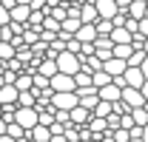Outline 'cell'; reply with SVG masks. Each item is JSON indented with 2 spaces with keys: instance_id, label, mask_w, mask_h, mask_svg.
<instances>
[{
  "instance_id": "13",
  "label": "cell",
  "mask_w": 148,
  "mask_h": 142,
  "mask_svg": "<svg viewBox=\"0 0 148 142\" xmlns=\"http://www.w3.org/2000/svg\"><path fill=\"white\" fill-rule=\"evenodd\" d=\"M125 14H128L131 20H143L145 17V3H143V0H131L128 6H125Z\"/></svg>"
},
{
  "instance_id": "8",
  "label": "cell",
  "mask_w": 148,
  "mask_h": 142,
  "mask_svg": "<svg viewBox=\"0 0 148 142\" xmlns=\"http://www.w3.org/2000/svg\"><path fill=\"white\" fill-rule=\"evenodd\" d=\"M120 85H114V83H108V85H103V88H97V97L103 100V102H117L120 100Z\"/></svg>"
},
{
  "instance_id": "34",
  "label": "cell",
  "mask_w": 148,
  "mask_h": 142,
  "mask_svg": "<svg viewBox=\"0 0 148 142\" xmlns=\"http://www.w3.org/2000/svg\"><path fill=\"white\" fill-rule=\"evenodd\" d=\"M140 71H143V77L148 80V54L143 57V63H140Z\"/></svg>"
},
{
  "instance_id": "1",
  "label": "cell",
  "mask_w": 148,
  "mask_h": 142,
  "mask_svg": "<svg viewBox=\"0 0 148 142\" xmlns=\"http://www.w3.org/2000/svg\"><path fill=\"white\" fill-rule=\"evenodd\" d=\"M54 66H57V71H60V74H69V77H74L77 71L83 68V60H80L77 54H71V51H66V48H63V51L54 57Z\"/></svg>"
},
{
  "instance_id": "19",
  "label": "cell",
  "mask_w": 148,
  "mask_h": 142,
  "mask_svg": "<svg viewBox=\"0 0 148 142\" xmlns=\"http://www.w3.org/2000/svg\"><path fill=\"white\" fill-rule=\"evenodd\" d=\"M6 137H12L14 142H26V131L17 122H6Z\"/></svg>"
},
{
  "instance_id": "14",
  "label": "cell",
  "mask_w": 148,
  "mask_h": 142,
  "mask_svg": "<svg viewBox=\"0 0 148 142\" xmlns=\"http://www.w3.org/2000/svg\"><path fill=\"white\" fill-rule=\"evenodd\" d=\"M131 54H134L131 43H114V48H111V57H117V60H128Z\"/></svg>"
},
{
  "instance_id": "4",
  "label": "cell",
  "mask_w": 148,
  "mask_h": 142,
  "mask_svg": "<svg viewBox=\"0 0 148 142\" xmlns=\"http://www.w3.org/2000/svg\"><path fill=\"white\" fill-rule=\"evenodd\" d=\"M49 88L51 91H74V80L69 74H60L57 71L54 77H49Z\"/></svg>"
},
{
  "instance_id": "25",
  "label": "cell",
  "mask_w": 148,
  "mask_h": 142,
  "mask_svg": "<svg viewBox=\"0 0 148 142\" xmlns=\"http://www.w3.org/2000/svg\"><path fill=\"white\" fill-rule=\"evenodd\" d=\"M20 40H23V46H34L37 40H40V31H34V29H23V34H20Z\"/></svg>"
},
{
  "instance_id": "5",
  "label": "cell",
  "mask_w": 148,
  "mask_h": 142,
  "mask_svg": "<svg viewBox=\"0 0 148 142\" xmlns=\"http://www.w3.org/2000/svg\"><path fill=\"white\" fill-rule=\"evenodd\" d=\"M94 12H97V17L111 20L120 9H117V3H114V0H94Z\"/></svg>"
},
{
  "instance_id": "7",
  "label": "cell",
  "mask_w": 148,
  "mask_h": 142,
  "mask_svg": "<svg viewBox=\"0 0 148 142\" xmlns=\"http://www.w3.org/2000/svg\"><path fill=\"white\" fill-rule=\"evenodd\" d=\"M88 119H91V111H86L83 105H74L71 111H69V125H77V128H80V125H86Z\"/></svg>"
},
{
  "instance_id": "30",
  "label": "cell",
  "mask_w": 148,
  "mask_h": 142,
  "mask_svg": "<svg viewBox=\"0 0 148 142\" xmlns=\"http://www.w3.org/2000/svg\"><path fill=\"white\" fill-rule=\"evenodd\" d=\"M134 34H137V37H143V40L148 37V17L137 20V31H134Z\"/></svg>"
},
{
  "instance_id": "41",
  "label": "cell",
  "mask_w": 148,
  "mask_h": 142,
  "mask_svg": "<svg viewBox=\"0 0 148 142\" xmlns=\"http://www.w3.org/2000/svg\"><path fill=\"white\" fill-rule=\"evenodd\" d=\"M0 142H14V139H12V137H6V134H3V137H0Z\"/></svg>"
},
{
  "instance_id": "23",
  "label": "cell",
  "mask_w": 148,
  "mask_h": 142,
  "mask_svg": "<svg viewBox=\"0 0 148 142\" xmlns=\"http://www.w3.org/2000/svg\"><path fill=\"white\" fill-rule=\"evenodd\" d=\"M86 125L91 128V134H94V137H100L103 131H108V125H106V119H103V117H91V119H88Z\"/></svg>"
},
{
  "instance_id": "43",
  "label": "cell",
  "mask_w": 148,
  "mask_h": 142,
  "mask_svg": "<svg viewBox=\"0 0 148 142\" xmlns=\"http://www.w3.org/2000/svg\"><path fill=\"white\" fill-rule=\"evenodd\" d=\"M0 43H3V26H0Z\"/></svg>"
},
{
  "instance_id": "28",
  "label": "cell",
  "mask_w": 148,
  "mask_h": 142,
  "mask_svg": "<svg viewBox=\"0 0 148 142\" xmlns=\"http://www.w3.org/2000/svg\"><path fill=\"white\" fill-rule=\"evenodd\" d=\"M108 114H111V102H103V100H100V102L94 105V111H91V117H103V119H106Z\"/></svg>"
},
{
  "instance_id": "27",
  "label": "cell",
  "mask_w": 148,
  "mask_h": 142,
  "mask_svg": "<svg viewBox=\"0 0 148 142\" xmlns=\"http://www.w3.org/2000/svg\"><path fill=\"white\" fill-rule=\"evenodd\" d=\"M32 88H34V91H46V88H49V77H43V74L34 71V74H32Z\"/></svg>"
},
{
  "instance_id": "12",
  "label": "cell",
  "mask_w": 148,
  "mask_h": 142,
  "mask_svg": "<svg viewBox=\"0 0 148 142\" xmlns=\"http://www.w3.org/2000/svg\"><path fill=\"white\" fill-rule=\"evenodd\" d=\"M94 37H97L94 23H83V26L74 31V40H80V43H94Z\"/></svg>"
},
{
  "instance_id": "35",
  "label": "cell",
  "mask_w": 148,
  "mask_h": 142,
  "mask_svg": "<svg viewBox=\"0 0 148 142\" xmlns=\"http://www.w3.org/2000/svg\"><path fill=\"white\" fill-rule=\"evenodd\" d=\"M140 94H143V100H145V102H148V80H145V83H143V85H140Z\"/></svg>"
},
{
  "instance_id": "29",
  "label": "cell",
  "mask_w": 148,
  "mask_h": 142,
  "mask_svg": "<svg viewBox=\"0 0 148 142\" xmlns=\"http://www.w3.org/2000/svg\"><path fill=\"white\" fill-rule=\"evenodd\" d=\"M12 57H14V46L12 43H0V63H6Z\"/></svg>"
},
{
  "instance_id": "42",
  "label": "cell",
  "mask_w": 148,
  "mask_h": 142,
  "mask_svg": "<svg viewBox=\"0 0 148 142\" xmlns=\"http://www.w3.org/2000/svg\"><path fill=\"white\" fill-rule=\"evenodd\" d=\"M14 3H20V6H29V3H32V0H14Z\"/></svg>"
},
{
  "instance_id": "17",
  "label": "cell",
  "mask_w": 148,
  "mask_h": 142,
  "mask_svg": "<svg viewBox=\"0 0 148 142\" xmlns=\"http://www.w3.org/2000/svg\"><path fill=\"white\" fill-rule=\"evenodd\" d=\"M34 102H37V91L34 88L20 91V94H17V105L20 108H34Z\"/></svg>"
},
{
  "instance_id": "24",
  "label": "cell",
  "mask_w": 148,
  "mask_h": 142,
  "mask_svg": "<svg viewBox=\"0 0 148 142\" xmlns=\"http://www.w3.org/2000/svg\"><path fill=\"white\" fill-rule=\"evenodd\" d=\"M108 83H111V74H106L103 68L91 74V85H94V88H103V85H108Z\"/></svg>"
},
{
  "instance_id": "22",
  "label": "cell",
  "mask_w": 148,
  "mask_h": 142,
  "mask_svg": "<svg viewBox=\"0 0 148 142\" xmlns=\"http://www.w3.org/2000/svg\"><path fill=\"white\" fill-rule=\"evenodd\" d=\"M111 29H114V23H111V20H103V17L94 20V31H97V37H108Z\"/></svg>"
},
{
  "instance_id": "40",
  "label": "cell",
  "mask_w": 148,
  "mask_h": 142,
  "mask_svg": "<svg viewBox=\"0 0 148 142\" xmlns=\"http://www.w3.org/2000/svg\"><path fill=\"white\" fill-rule=\"evenodd\" d=\"M6 134V122H3V117H0V137Z\"/></svg>"
},
{
  "instance_id": "9",
  "label": "cell",
  "mask_w": 148,
  "mask_h": 142,
  "mask_svg": "<svg viewBox=\"0 0 148 142\" xmlns=\"http://www.w3.org/2000/svg\"><path fill=\"white\" fill-rule=\"evenodd\" d=\"M17 94L20 91L14 88V85H0V105H17Z\"/></svg>"
},
{
  "instance_id": "15",
  "label": "cell",
  "mask_w": 148,
  "mask_h": 142,
  "mask_svg": "<svg viewBox=\"0 0 148 142\" xmlns=\"http://www.w3.org/2000/svg\"><path fill=\"white\" fill-rule=\"evenodd\" d=\"M29 139L32 142H51V134H49L46 125H34V128L29 131Z\"/></svg>"
},
{
  "instance_id": "26",
  "label": "cell",
  "mask_w": 148,
  "mask_h": 142,
  "mask_svg": "<svg viewBox=\"0 0 148 142\" xmlns=\"http://www.w3.org/2000/svg\"><path fill=\"white\" fill-rule=\"evenodd\" d=\"M131 119H134V125H148V111L143 105H140V108H131Z\"/></svg>"
},
{
  "instance_id": "3",
  "label": "cell",
  "mask_w": 148,
  "mask_h": 142,
  "mask_svg": "<svg viewBox=\"0 0 148 142\" xmlns=\"http://www.w3.org/2000/svg\"><path fill=\"white\" fill-rule=\"evenodd\" d=\"M120 102H125L128 108H140L143 102H145V100H143L140 88H128V85H125V88L120 91Z\"/></svg>"
},
{
  "instance_id": "37",
  "label": "cell",
  "mask_w": 148,
  "mask_h": 142,
  "mask_svg": "<svg viewBox=\"0 0 148 142\" xmlns=\"http://www.w3.org/2000/svg\"><path fill=\"white\" fill-rule=\"evenodd\" d=\"M140 139L148 142V125H143V131H140Z\"/></svg>"
},
{
  "instance_id": "20",
  "label": "cell",
  "mask_w": 148,
  "mask_h": 142,
  "mask_svg": "<svg viewBox=\"0 0 148 142\" xmlns=\"http://www.w3.org/2000/svg\"><path fill=\"white\" fill-rule=\"evenodd\" d=\"M71 80H74V88H86V85H91V71H88V68H80Z\"/></svg>"
},
{
  "instance_id": "18",
  "label": "cell",
  "mask_w": 148,
  "mask_h": 142,
  "mask_svg": "<svg viewBox=\"0 0 148 142\" xmlns=\"http://www.w3.org/2000/svg\"><path fill=\"white\" fill-rule=\"evenodd\" d=\"M80 23H94L97 20V12H94V3H80Z\"/></svg>"
},
{
  "instance_id": "32",
  "label": "cell",
  "mask_w": 148,
  "mask_h": 142,
  "mask_svg": "<svg viewBox=\"0 0 148 142\" xmlns=\"http://www.w3.org/2000/svg\"><path fill=\"white\" fill-rule=\"evenodd\" d=\"M6 23H9V9L0 3V26H6Z\"/></svg>"
},
{
  "instance_id": "10",
  "label": "cell",
  "mask_w": 148,
  "mask_h": 142,
  "mask_svg": "<svg viewBox=\"0 0 148 142\" xmlns=\"http://www.w3.org/2000/svg\"><path fill=\"white\" fill-rule=\"evenodd\" d=\"M125 68H128V66H125V60H117V57H111V60H106V63H103V71H106V74H111V77H120Z\"/></svg>"
},
{
  "instance_id": "36",
  "label": "cell",
  "mask_w": 148,
  "mask_h": 142,
  "mask_svg": "<svg viewBox=\"0 0 148 142\" xmlns=\"http://www.w3.org/2000/svg\"><path fill=\"white\" fill-rule=\"evenodd\" d=\"M114 3H117V9H120V12H125V6H128L131 0H114Z\"/></svg>"
},
{
  "instance_id": "6",
  "label": "cell",
  "mask_w": 148,
  "mask_h": 142,
  "mask_svg": "<svg viewBox=\"0 0 148 142\" xmlns=\"http://www.w3.org/2000/svg\"><path fill=\"white\" fill-rule=\"evenodd\" d=\"M120 77H123V83H125L128 88H140V85L145 83V77H143V71H140V68H134V66H128V68L123 71Z\"/></svg>"
},
{
  "instance_id": "39",
  "label": "cell",
  "mask_w": 148,
  "mask_h": 142,
  "mask_svg": "<svg viewBox=\"0 0 148 142\" xmlns=\"http://www.w3.org/2000/svg\"><path fill=\"white\" fill-rule=\"evenodd\" d=\"M77 0H60V6H74Z\"/></svg>"
},
{
  "instance_id": "11",
  "label": "cell",
  "mask_w": 148,
  "mask_h": 142,
  "mask_svg": "<svg viewBox=\"0 0 148 142\" xmlns=\"http://www.w3.org/2000/svg\"><path fill=\"white\" fill-rule=\"evenodd\" d=\"M29 6H20V3H14L12 9H9V23H26L29 20Z\"/></svg>"
},
{
  "instance_id": "33",
  "label": "cell",
  "mask_w": 148,
  "mask_h": 142,
  "mask_svg": "<svg viewBox=\"0 0 148 142\" xmlns=\"http://www.w3.org/2000/svg\"><path fill=\"white\" fill-rule=\"evenodd\" d=\"M43 6H46V0H32V3H29V9H32V12H40Z\"/></svg>"
},
{
  "instance_id": "38",
  "label": "cell",
  "mask_w": 148,
  "mask_h": 142,
  "mask_svg": "<svg viewBox=\"0 0 148 142\" xmlns=\"http://www.w3.org/2000/svg\"><path fill=\"white\" fill-rule=\"evenodd\" d=\"M140 51H143V54H148V37L143 40V48H140Z\"/></svg>"
},
{
  "instance_id": "31",
  "label": "cell",
  "mask_w": 148,
  "mask_h": 142,
  "mask_svg": "<svg viewBox=\"0 0 148 142\" xmlns=\"http://www.w3.org/2000/svg\"><path fill=\"white\" fill-rule=\"evenodd\" d=\"M143 57H145L143 51H134V54L128 57V60H125V66H134V68H140V63H143Z\"/></svg>"
},
{
  "instance_id": "21",
  "label": "cell",
  "mask_w": 148,
  "mask_h": 142,
  "mask_svg": "<svg viewBox=\"0 0 148 142\" xmlns=\"http://www.w3.org/2000/svg\"><path fill=\"white\" fill-rule=\"evenodd\" d=\"M37 74H43V77H54V74H57L54 60H40V63H37Z\"/></svg>"
},
{
  "instance_id": "2",
  "label": "cell",
  "mask_w": 148,
  "mask_h": 142,
  "mask_svg": "<svg viewBox=\"0 0 148 142\" xmlns=\"http://www.w3.org/2000/svg\"><path fill=\"white\" fill-rule=\"evenodd\" d=\"M12 122H17L20 128H23V131H32V128H34L37 125V108H14V119H12Z\"/></svg>"
},
{
  "instance_id": "16",
  "label": "cell",
  "mask_w": 148,
  "mask_h": 142,
  "mask_svg": "<svg viewBox=\"0 0 148 142\" xmlns=\"http://www.w3.org/2000/svg\"><path fill=\"white\" fill-rule=\"evenodd\" d=\"M108 40L111 43H131V31L123 29V26H114V29L108 31Z\"/></svg>"
}]
</instances>
